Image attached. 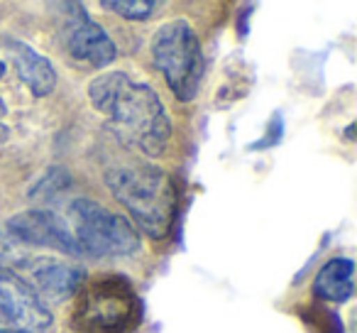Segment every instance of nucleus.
<instances>
[{"label":"nucleus","instance_id":"obj_16","mask_svg":"<svg viewBox=\"0 0 357 333\" xmlns=\"http://www.w3.org/2000/svg\"><path fill=\"white\" fill-rule=\"evenodd\" d=\"M6 61H0V79H3V76H6Z\"/></svg>","mask_w":357,"mask_h":333},{"label":"nucleus","instance_id":"obj_11","mask_svg":"<svg viewBox=\"0 0 357 333\" xmlns=\"http://www.w3.org/2000/svg\"><path fill=\"white\" fill-rule=\"evenodd\" d=\"M130 306H125V297L123 294H110L103 292V299L96 294L91 299V304L86 306V313L91 316V321L98 328H113L120 323V318L125 316Z\"/></svg>","mask_w":357,"mask_h":333},{"label":"nucleus","instance_id":"obj_5","mask_svg":"<svg viewBox=\"0 0 357 333\" xmlns=\"http://www.w3.org/2000/svg\"><path fill=\"white\" fill-rule=\"evenodd\" d=\"M10 269L45 304L74 297L86 279V272L81 267L66 265L64 260L56 258H20Z\"/></svg>","mask_w":357,"mask_h":333},{"label":"nucleus","instance_id":"obj_4","mask_svg":"<svg viewBox=\"0 0 357 333\" xmlns=\"http://www.w3.org/2000/svg\"><path fill=\"white\" fill-rule=\"evenodd\" d=\"M152 61L178 101L196 98L204 81V50L191 22L181 17L164 22L152 37Z\"/></svg>","mask_w":357,"mask_h":333},{"label":"nucleus","instance_id":"obj_6","mask_svg":"<svg viewBox=\"0 0 357 333\" xmlns=\"http://www.w3.org/2000/svg\"><path fill=\"white\" fill-rule=\"evenodd\" d=\"M50 326V306L40 302L35 292L10 267H0V328L45 333Z\"/></svg>","mask_w":357,"mask_h":333},{"label":"nucleus","instance_id":"obj_10","mask_svg":"<svg viewBox=\"0 0 357 333\" xmlns=\"http://www.w3.org/2000/svg\"><path fill=\"white\" fill-rule=\"evenodd\" d=\"M352 272L355 265L347 258H335L318 269L313 279V294L323 302L342 304L352 297Z\"/></svg>","mask_w":357,"mask_h":333},{"label":"nucleus","instance_id":"obj_7","mask_svg":"<svg viewBox=\"0 0 357 333\" xmlns=\"http://www.w3.org/2000/svg\"><path fill=\"white\" fill-rule=\"evenodd\" d=\"M8 235L13 240H20L25 245L37 248H52L66 255H76V245L71 240L69 225L64 216L52 209H30L13 216L8 221Z\"/></svg>","mask_w":357,"mask_h":333},{"label":"nucleus","instance_id":"obj_13","mask_svg":"<svg viewBox=\"0 0 357 333\" xmlns=\"http://www.w3.org/2000/svg\"><path fill=\"white\" fill-rule=\"evenodd\" d=\"M17 248L15 240L8 235V230L0 228V267H13L17 262Z\"/></svg>","mask_w":357,"mask_h":333},{"label":"nucleus","instance_id":"obj_2","mask_svg":"<svg viewBox=\"0 0 357 333\" xmlns=\"http://www.w3.org/2000/svg\"><path fill=\"white\" fill-rule=\"evenodd\" d=\"M105 182L142 233L152 240H162L169 233L176 214V189L167 172L154 164H128L110 170Z\"/></svg>","mask_w":357,"mask_h":333},{"label":"nucleus","instance_id":"obj_8","mask_svg":"<svg viewBox=\"0 0 357 333\" xmlns=\"http://www.w3.org/2000/svg\"><path fill=\"white\" fill-rule=\"evenodd\" d=\"M69 27H66V50L76 61L91 66V69H103L118 59V47L110 40V35L86 15V8L76 3V13H71Z\"/></svg>","mask_w":357,"mask_h":333},{"label":"nucleus","instance_id":"obj_15","mask_svg":"<svg viewBox=\"0 0 357 333\" xmlns=\"http://www.w3.org/2000/svg\"><path fill=\"white\" fill-rule=\"evenodd\" d=\"M0 333H30V331H20V328H0Z\"/></svg>","mask_w":357,"mask_h":333},{"label":"nucleus","instance_id":"obj_14","mask_svg":"<svg viewBox=\"0 0 357 333\" xmlns=\"http://www.w3.org/2000/svg\"><path fill=\"white\" fill-rule=\"evenodd\" d=\"M6 113H8V105H6V101L0 98V142L8 138V125L3 123V118H6Z\"/></svg>","mask_w":357,"mask_h":333},{"label":"nucleus","instance_id":"obj_12","mask_svg":"<svg viewBox=\"0 0 357 333\" xmlns=\"http://www.w3.org/2000/svg\"><path fill=\"white\" fill-rule=\"evenodd\" d=\"M100 6H103L105 10L115 13V15L125 17V20H132V22L149 20V17L162 8L159 3H154V0H103Z\"/></svg>","mask_w":357,"mask_h":333},{"label":"nucleus","instance_id":"obj_1","mask_svg":"<svg viewBox=\"0 0 357 333\" xmlns=\"http://www.w3.org/2000/svg\"><path fill=\"white\" fill-rule=\"evenodd\" d=\"M89 98L125 147L147 157L164 154L172 120L152 86L132 81L125 71H103L89 84Z\"/></svg>","mask_w":357,"mask_h":333},{"label":"nucleus","instance_id":"obj_3","mask_svg":"<svg viewBox=\"0 0 357 333\" xmlns=\"http://www.w3.org/2000/svg\"><path fill=\"white\" fill-rule=\"evenodd\" d=\"M76 255L128 258L139 250V235L125 216L113 214L91 199H74L64 214Z\"/></svg>","mask_w":357,"mask_h":333},{"label":"nucleus","instance_id":"obj_9","mask_svg":"<svg viewBox=\"0 0 357 333\" xmlns=\"http://www.w3.org/2000/svg\"><path fill=\"white\" fill-rule=\"evenodd\" d=\"M8 52H10L13 66H15L17 76L27 84L32 96L42 98L50 96L56 86V71L47 57H42L35 47L25 45V42H8Z\"/></svg>","mask_w":357,"mask_h":333}]
</instances>
